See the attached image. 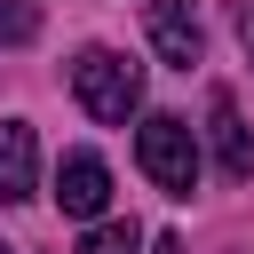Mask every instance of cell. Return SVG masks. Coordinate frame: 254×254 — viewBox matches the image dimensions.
Here are the masks:
<instances>
[{
  "instance_id": "ba28073f",
  "label": "cell",
  "mask_w": 254,
  "mask_h": 254,
  "mask_svg": "<svg viewBox=\"0 0 254 254\" xmlns=\"http://www.w3.org/2000/svg\"><path fill=\"white\" fill-rule=\"evenodd\" d=\"M32 32H40V8H32V0H0V40H8V48H24Z\"/></svg>"
},
{
  "instance_id": "9c48e42d",
  "label": "cell",
  "mask_w": 254,
  "mask_h": 254,
  "mask_svg": "<svg viewBox=\"0 0 254 254\" xmlns=\"http://www.w3.org/2000/svg\"><path fill=\"white\" fill-rule=\"evenodd\" d=\"M230 32H238V48L254 56V0H230Z\"/></svg>"
},
{
  "instance_id": "6da1fadb",
  "label": "cell",
  "mask_w": 254,
  "mask_h": 254,
  "mask_svg": "<svg viewBox=\"0 0 254 254\" xmlns=\"http://www.w3.org/2000/svg\"><path fill=\"white\" fill-rule=\"evenodd\" d=\"M71 95H79L87 119L127 127V111H143V64H127L119 48H87V56L71 64Z\"/></svg>"
},
{
  "instance_id": "3957f363",
  "label": "cell",
  "mask_w": 254,
  "mask_h": 254,
  "mask_svg": "<svg viewBox=\"0 0 254 254\" xmlns=\"http://www.w3.org/2000/svg\"><path fill=\"white\" fill-rule=\"evenodd\" d=\"M56 206L79 214V222H95V214L111 206V167H103L95 151H71V159L56 167Z\"/></svg>"
},
{
  "instance_id": "52a82bcc",
  "label": "cell",
  "mask_w": 254,
  "mask_h": 254,
  "mask_svg": "<svg viewBox=\"0 0 254 254\" xmlns=\"http://www.w3.org/2000/svg\"><path fill=\"white\" fill-rule=\"evenodd\" d=\"M79 254H143V230H135V222H95Z\"/></svg>"
},
{
  "instance_id": "30bf717a",
  "label": "cell",
  "mask_w": 254,
  "mask_h": 254,
  "mask_svg": "<svg viewBox=\"0 0 254 254\" xmlns=\"http://www.w3.org/2000/svg\"><path fill=\"white\" fill-rule=\"evenodd\" d=\"M151 254H190V246L183 238H151Z\"/></svg>"
},
{
  "instance_id": "8992f818",
  "label": "cell",
  "mask_w": 254,
  "mask_h": 254,
  "mask_svg": "<svg viewBox=\"0 0 254 254\" xmlns=\"http://www.w3.org/2000/svg\"><path fill=\"white\" fill-rule=\"evenodd\" d=\"M32 167H40V151H32V127H24V119H0V206L32 198Z\"/></svg>"
},
{
  "instance_id": "277c9868",
  "label": "cell",
  "mask_w": 254,
  "mask_h": 254,
  "mask_svg": "<svg viewBox=\"0 0 254 254\" xmlns=\"http://www.w3.org/2000/svg\"><path fill=\"white\" fill-rule=\"evenodd\" d=\"M151 48L175 64V71H190L198 56H206V32H198V8L190 0H151Z\"/></svg>"
},
{
  "instance_id": "7a4b0ae2",
  "label": "cell",
  "mask_w": 254,
  "mask_h": 254,
  "mask_svg": "<svg viewBox=\"0 0 254 254\" xmlns=\"http://www.w3.org/2000/svg\"><path fill=\"white\" fill-rule=\"evenodd\" d=\"M135 159H143V175H151L167 198H190V190H198V135H190V119L151 111L143 135H135Z\"/></svg>"
},
{
  "instance_id": "8fae6325",
  "label": "cell",
  "mask_w": 254,
  "mask_h": 254,
  "mask_svg": "<svg viewBox=\"0 0 254 254\" xmlns=\"http://www.w3.org/2000/svg\"><path fill=\"white\" fill-rule=\"evenodd\" d=\"M0 254H16V246H0Z\"/></svg>"
},
{
  "instance_id": "5b68a950",
  "label": "cell",
  "mask_w": 254,
  "mask_h": 254,
  "mask_svg": "<svg viewBox=\"0 0 254 254\" xmlns=\"http://www.w3.org/2000/svg\"><path fill=\"white\" fill-rule=\"evenodd\" d=\"M206 135H214L222 175H230V183H246V175H254V135H246V119H238L230 87H214V95H206Z\"/></svg>"
}]
</instances>
